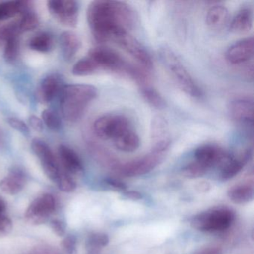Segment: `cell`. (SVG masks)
<instances>
[{"label":"cell","mask_w":254,"mask_h":254,"mask_svg":"<svg viewBox=\"0 0 254 254\" xmlns=\"http://www.w3.org/2000/svg\"><path fill=\"white\" fill-rule=\"evenodd\" d=\"M60 44L64 58L66 61H70L79 50L81 41L75 32L66 31L61 35Z\"/></svg>","instance_id":"ffe728a7"},{"label":"cell","mask_w":254,"mask_h":254,"mask_svg":"<svg viewBox=\"0 0 254 254\" xmlns=\"http://www.w3.org/2000/svg\"><path fill=\"white\" fill-rule=\"evenodd\" d=\"M87 18L95 39L105 43L112 41L120 32H130L137 17L133 8L126 2L98 0L89 5Z\"/></svg>","instance_id":"6da1fadb"},{"label":"cell","mask_w":254,"mask_h":254,"mask_svg":"<svg viewBox=\"0 0 254 254\" xmlns=\"http://www.w3.org/2000/svg\"><path fill=\"white\" fill-rule=\"evenodd\" d=\"M109 243L108 235L102 233H94L88 236L87 240V253L101 254V250Z\"/></svg>","instance_id":"d4e9b609"},{"label":"cell","mask_w":254,"mask_h":254,"mask_svg":"<svg viewBox=\"0 0 254 254\" xmlns=\"http://www.w3.org/2000/svg\"><path fill=\"white\" fill-rule=\"evenodd\" d=\"M31 50L40 53H48L53 49V39L48 33H40L31 38L29 42Z\"/></svg>","instance_id":"cb8c5ba5"},{"label":"cell","mask_w":254,"mask_h":254,"mask_svg":"<svg viewBox=\"0 0 254 254\" xmlns=\"http://www.w3.org/2000/svg\"><path fill=\"white\" fill-rule=\"evenodd\" d=\"M28 254H61L56 248L48 245H40L31 250Z\"/></svg>","instance_id":"8d00e7d4"},{"label":"cell","mask_w":254,"mask_h":254,"mask_svg":"<svg viewBox=\"0 0 254 254\" xmlns=\"http://www.w3.org/2000/svg\"><path fill=\"white\" fill-rule=\"evenodd\" d=\"M29 123L31 127L36 131L41 132L44 130V123L39 117L35 115L30 116L29 119Z\"/></svg>","instance_id":"f35d334b"},{"label":"cell","mask_w":254,"mask_h":254,"mask_svg":"<svg viewBox=\"0 0 254 254\" xmlns=\"http://www.w3.org/2000/svg\"><path fill=\"white\" fill-rule=\"evenodd\" d=\"M97 66L89 57L78 61L72 69V74L76 76H87L98 72Z\"/></svg>","instance_id":"4316f807"},{"label":"cell","mask_w":254,"mask_h":254,"mask_svg":"<svg viewBox=\"0 0 254 254\" xmlns=\"http://www.w3.org/2000/svg\"><path fill=\"white\" fill-rule=\"evenodd\" d=\"M27 182V176L20 167H13L8 175L0 181V189L7 194L14 195L24 189Z\"/></svg>","instance_id":"5bb4252c"},{"label":"cell","mask_w":254,"mask_h":254,"mask_svg":"<svg viewBox=\"0 0 254 254\" xmlns=\"http://www.w3.org/2000/svg\"><path fill=\"white\" fill-rule=\"evenodd\" d=\"M123 194L126 198L130 199V200H139L142 198V194L139 191H136V190L124 191Z\"/></svg>","instance_id":"b9f144b4"},{"label":"cell","mask_w":254,"mask_h":254,"mask_svg":"<svg viewBox=\"0 0 254 254\" xmlns=\"http://www.w3.org/2000/svg\"><path fill=\"white\" fill-rule=\"evenodd\" d=\"M235 213L226 207H216L194 215L190 221L193 228L204 233L223 232L230 228Z\"/></svg>","instance_id":"277c9868"},{"label":"cell","mask_w":254,"mask_h":254,"mask_svg":"<svg viewBox=\"0 0 254 254\" xmlns=\"http://www.w3.org/2000/svg\"><path fill=\"white\" fill-rule=\"evenodd\" d=\"M20 51V41L18 36L9 38L5 42L4 58L9 63L15 62Z\"/></svg>","instance_id":"f546056e"},{"label":"cell","mask_w":254,"mask_h":254,"mask_svg":"<svg viewBox=\"0 0 254 254\" xmlns=\"http://www.w3.org/2000/svg\"><path fill=\"white\" fill-rule=\"evenodd\" d=\"M32 148L41 162L46 175L53 182H57L62 171L50 147L44 141L35 139L32 142Z\"/></svg>","instance_id":"30bf717a"},{"label":"cell","mask_w":254,"mask_h":254,"mask_svg":"<svg viewBox=\"0 0 254 254\" xmlns=\"http://www.w3.org/2000/svg\"><path fill=\"white\" fill-rule=\"evenodd\" d=\"M50 226L56 234L59 236H64L66 233V226L62 220L53 219L50 222Z\"/></svg>","instance_id":"74e56055"},{"label":"cell","mask_w":254,"mask_h":254,"mask_svg":"<svg viewBox=\"0 0 254 254\" xmlns=\"http://www.w3.org/2000/svg\"><path fill=\"white\" fill-rule=\"evenodd\" d=\"M254 21L253 10L250 7L241 8L230 25V30L236 35H245L251 30Z\"/></svg>","instance_id":"ac0fdd59"},{"label":"cell","mask_w":254,"mask_h":254,"mask_svg":"<svg viewBox=\"0 0 254 254\" xmlns=\"http://www.w3.org/2000/svg\"><path fill=\"white\" fill-rule=\"evenodd\" d=\"M140 93L143 99L154 108L161 109L165 107V101L160 93L151 86L145 85L140 87Z\"/></svg>","instance_id":"484cf974"},{"label":"cell","mask_w":254,"mask_h":254,"mask_svg":"<svg viewBox=\"0 0 254 254\" xmlns=\"http://www.w3.org/2000/svg\"><path fill=\"white\" fill-rule=\"evenodd\" d=\"M39 26V19L34 11L27 10L23 13L21 19L18 22L19 30L21 32H28L35 30Z\"/></svg>","instance_id":"83f0119b"},{"label":"cell","mask_w":254,"mask_h":254,"mask_svg":"<svg viewBox=\"0 0 254 254\" xmlns=\"http://www.w3.org/2000/svg\"><path fill=\"white\" fill-rule=\"evenodd\" d=\"M62 246L65 254H75L76 252V238L73 235H68L62 241Z\"/></svg>","instance_id":"836d02e7"},{"label":"cell","mask_w":254,"mask_h":254,"mask_svg":"<svg viewBox=\"0 0 254 254\" xmlns=\"http://www.w3.org/2000/svg\"><path fill=\"white\" fill-rule=\"evenodd\" d=\"M227 197L236 204H245L254 200V186L249 183L236 184L227 190Z\"/></svg>","instance_id":"d6986e66"},{"label":"cell","mask_w":254,"mask_h":254,"mask_svg":"<svg viewBox=\"0 0 254 254\" xmlns=\"http://www.w3.org/2000/svg\"><path fill=\"white\" fill-rule=\"evenodd\" d=\"M132 128L128 119L121 114H105L93 123V130L99 139L113 142Z\"/></svg>","instance_id":"5b68a950"},{"label":"cell","mask_w":254,"mask_h":254,"mask_svg":"<svg viewBox=\"0 0 254 254\" xmlns=\"http://www.w3.org/2000/svg\"><path fill=\"white\" fill-rule=\"evenodd\" d=\"M62 81L57 75H50L46 77L37 89L36 96L43 104L51 102L62 88Z\"/></svg>","instance_id":"e0dca14e"},{"label":"cell","mask_w":254,"mask_h":254,"mask_svg":"<svg viewBox=\"0 0 254 254\" xmlns=\"http://www.w3.org/2000/svg\"><path fill=\"white\" fill-rule=\"evenodd\" d=\"M229 114L233 121L242 126H252L254 121V101L249 98H241L232 101Z\"/></svg>","instance_id":"8fae6325"},{"label":"cell","mask_w":254,"mask_h":254,"mask_svg":"<svg viewBox=\"0 0 254 254\" xmlns=\"http://www.w3.org/2000/svg\"><path fill=\"white\" fill-rule=\"evenodd\" d=\"M228 10L221 5H214L209 8L206 14V22L207 26L214 30L224 27L228 21Z\"/></svg>","instance_id":"7402d4cb"},{"label":"cell","mask_w":254,"mask_h":254,"mask_svg":"<svg viewBox=\"0 0 254 254\" xmlns=\"http://www.w3.org/2000/svg\"><path fill=\"white\" fill-rule=\"evenodd\" d=\"M56 184L59 188L65 192H72L76 188V183L72 177L64 171H62Z\"/></svg>","instance_id":"1f68e13d"},{"label":"cell","mask_w":254,"mask_h":254,"mask_svg":"<svg viewBox=\"0 0 254 254\" xmlns=\"http://www.w3.org/2000/svg\"><path fill=\"white\" fill-rule=\"evenodd\" d=\"M166 152L151 150L146 155L126 163H121L115 169L120 175L127 178L142 176L154 170L157 166L163 162Z\"/></svg>","instance_id":"8992f818"},{"label":"cell","mask_w":254,"mask_h":254,"mask_svg":"<svg viewBox=\"0 0 254 254\" xmlns=\"http://www.w3.org/2000/svg\"><path fill=\"white\" fill-rule=\"evenodd\" d=\"M254 50V38H244L229 47L226 53V59L231 64H242L252 59Z\"/></svg>","instance_id":"7c38bea8"},{"label":"cell","mask_w":254,"mask_h":254,"mask_svg":"<svg viewBox=\"0 0 254 254\" xmlns=\"http://www.w3.org/2000/svg\"><path fill=\"white\" fill-rule=\"evenodd\" d=\"M20 33L19 30L18 22L17 23H9L7 26L0 29V41H5L13 37L19 36Z\"/></svg>","instance_id":"d6a6232c"},{"label":"cell","mask_w":254,"mask_h":254,"mask_svg":"<svg viewBox=\"0 0 254 254\" xmlns=\"http://www.w3.org/2000/svg\"><path fill=\"white\" fill-rule=\"evenodd\" d=\"M209 169L207 168L194 160L191 163H187L182 168L181 174L185 178L195 179V178H201L203 175H206Z\"/></svg>","instance_id":"f1b7e54d"},{"label":"cell","mask_w":254,"mask_h":254,"mask_svg":"<svg viewBox=\"0 0 254 254\" xmlns=\"http://www.w3.org/2000/svg\"><path fill=\"white\" fill-rule=\"evenodd\" d=\"M227 155L228 154L219 146L206 144L195 150L194 160L209 169L217 165L221 164Z\"/></svg>","instance_id":"4fadbf2b"},{"label":"cell","mask_w":254,"mask_h":254,"mask_svg":"<svg viewBox=\"0 0 254 254\" xmlns=\"http://www.w3.org/2000/svg\"><path fill=\"white\" fill-rule=\"evenodd\" d=\"M159 56L174 81L184 93L191 97H201V89L170 47H160Z\"/></svg>","instance_id":"3957f363"},{"label":"cell","mask_w":254,"mask_h":254,"mask_svg":"<svg viewBox=\"0 0 254 254\" xmlns=\"http://www.w3.org/2000/svg\"><path fill=\"white\" fill-rule=\"evenodd\" d=\"M251 157V151L249 149L245 150L237 157L228 154L221 166L220 173L221 179L227 181L236 176L242 170Z\"/></svg>","instance_id":"9a60e30c"},{"label":"cell","mask_w":254,"mask_h":254,"mask_svg":"<svg viewBox=\"0 0 254 254\" xmlns=\"http://www.w3.org/2000/svg\"><path fill=\"white\" fill-rule=\"evenodd\" d=\"M12 230V221L5 214L0 215V237L8 235Z\"/></svg>","instance_id":"d590c367"},{"label":"cell","mask_w":254,"mask_h":254,"mask_svg":"<svg viewBox=\"0 0 254 254\" xmlns=\"http://www.w3.org/2000/svg\"><path fill=\"white\" fill-rule=\"evenodd\" d=\"M28 2H6L0 3V21L14 17L28 10Z\"/></svg>","instance_id":"603a6c76"},{"label":"cell","mask_w":254,"mask_h":254,"mask_svg":"<svg viewBox=\"0 0 254 254\" xmlns=\"http://www.w3.org/2000/svg\"><path fill=\"white\" fill-rule=\"evenodd\" d=\"M42 121L50 130H59L62 126L60 117L55 111L50 109L44 110L42 112Z\"/></svg>","instance_id":"4dcf8cb0"},{"label":"cell","mask_w":254,"mask_h":254,"mask_svg":"<svg viewBox=\"0 0 254 254\" xmlns=\"http://www.w3.org/2000/svg\"><path fill=\"white\" fill-rule=\"evenodd\" d=\"M113 142L117 149L126 153L134 152L140 145L139 135L133 128L117 138Z\"/></svg>","instance_id":"44dd1931"},{"label":"cell","mask_w":254,"mask_h":254,"mask_svg":"<svg viewBox=\"0 0 254 254\" xmlns=\"http://www.w3.org/2000/svg\"><path fill=\"white\" fill-rule=\"evenodd\" d=\"M105 183L109 187H112V188L115 189V190L126 191V188H127L126 184L123 181L116 179V178H108V179L105 180Z\"/></svg>","instance_id":"ab89813d"},{"label":"cell","mask_w":254,"mask_h":254,"mask_svg":"<svg viewBox=\"0 0 254 254\" xmlns=\"http://www.w3.org/2000/svg\"><path fill=\"white\" fill-rule=\"evenodd\" d=\"M5 209H6V204L5 201L0 197V215L5 214Z\"/></svg>","instance_id":"7bdbcfd3"},{"label":"cell","mask_w":254,"mask_h":254,"mask_svg":"<svg viewBox=\"0 0 254 254\" xmlns=\"http://www.w3.org/2000/svg\"><path fill=\"white\" fill-rule=\"evenodd\" d=\"M97 96V89L89 84H69L62 91V114L69 123H76L84 115L89 104Z\"/></svg>","instance_id":"7a4b0ae2"},{"label":"cell","mask_w":254,"mask_h":254,"mask_svg":"<svg viewBox=\"0 0 254 254\" xmlns=\"http://www.w3.org/2000/svg\"><path fill=\"white\" fill-rule=\"evenodd\" d=\"M8 123L11 127L17 130V131L25 135L29 133V127L23 120L15 118V117H11V118L8 119Z\"/></svg>","instance_id":"e575fe53"},{"label":"cell","mask_w":254,"mask_h":254,"mask_svg":"<svg viewBox=\"0 0 254 254\" xmlns=\"http://www.w3.org/2000/svg\"><path fill=\"white\" fill-rule=\"evenodd\" d=\"M117 45L120 46L127 54L130 55L136 62L142 66V69H152L153 62L146 49L139 42L130 32H123L116 35L112 39Z\"/></svg>","instance_id":"52a82bcc"},{"label":"cell","mask_w":254,"mask_h":254,"mask_svg":"<svg viewBox=\"0 0 254 254\" xmlns=\"http://www.w3.org/2000/svg\"><path fill=\"white\" fill-rule=\"evenodd\" d=\"M57 207L56 198L51 194H41L32 201L26 212V219L32 224L47 222Z\"/></svg>","instance_id":"ba28073f"},{"label":"cell","mask_w":254,"mask_h":254,"mask_svg":"<svg viewBox=\"0 0 254 254\" xmlns=\"http://www.w3.org/2000/svg\"><path fill=\"white\" fill-rule=\"evenodd\" d=\"M47 8L51 15L63 26L74 28L77 26L78 5L73 0H50Z\"/></svg>","instance_id":"9c48e42d"},{"label":"cell","mask_w":254,"mask_h":254,"mask_svg":"<svg viewBox=\"0 0 254 254\" xmlns=\"http://www.w3.org/2000/svg\"><path fill=\"white\" fill-rule=\"evenodd\" d=\"M194 254H222V250L218 247H207L199 250Z\"/></svg>","instance_id":"60d3db41"},{"label":"cell","mask_w":254,"mask_h":254,"mask_svg":"<svg viewBox=\"0 0 254 254\" xmlns=\"http://www.w3.org/2000/svg\"><path fill=\"white\" fill-rule=\"evenodd\" d=\"M59 156L64 172L69 175H80L84 172V166L79 156L70 147L61 145Z\"/></svg>","instance_id":"2e32d148"}]
</instances>
